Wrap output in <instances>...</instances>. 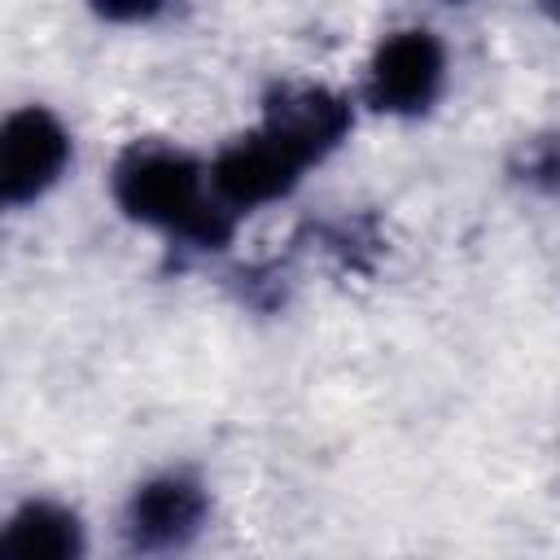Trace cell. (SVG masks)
<instances>
[{
    "label": "cell",
    "mask_w": 560,
    "mask_h": 560,
    "mask_svg": "<svg viewBox=\"0 0 560 560\" xmlns=\"http://www.w3.org/2000/svg\"><path fill=\"white\" fill-rule=\"evenodd\" d=\"M219 490L201 464L166 459L144 468L114 508L122 560H188L214 529Z\"/></svg>",
    "instance_id": "cell-3"
},
{
    "label": "cell",
    "mask_w": 560,
    "mask_h": 560,
    "mask_svg": "<svg viewBox=\"0 0 560 560\" xmlns=\"http://www.w3.org/2000/svg\"><path fill=\"white\" fill-rule=\"evenodd\" d=\"M254 122L267 127L315 175L354 140L363 118L346 83H328L315 74H276L258 92Z\"/></svg>",
    "instance_id": "cell-5"
},
{
    "label": "cell",
    "mask_w": 560,
    "mask_h": 560,
    "mask_svg": "<svg viewBox=\"0 0 560 560\" xmlns=\"http://www.w3.org/2000/svg\"><path fill=\"white\" fill-rule=\"evenodd\" d=\"M346 88L359 118L394 127L429 122L455 88L451 35L424 18H398L368 39Z\"/></svg>",
    "instance_id": "cell-2"
},
{
    "label": "cell",
    "mask_w": 560,
    "mask_h": 560,
    "mask_svg": "<svg viewBox=\"0 0 560 560\" xmlns=\"http://www.w3.org/2000/svg\"><path fill=\"white\" fill-rule=\"evenodd\" d=\"M206 175L219 210L236 228H245V219L254 214L289 206L311 179V171L254 118L206 149Z\"/></svg>",
    "instance_id": "cell-6"
},
{
    "label": "cell",
    "mask_w": 560,
    "mask_h": 560,
    "mask_svg": "<svg viewBox=\"0 0 560 560\" xmlns=\"http://www.w3.org/2000/svg\"><path fill=\"white\" fill-rule=\"evenodd\" d=\"M105 197L127 228L153 236L162 249L184 258H214L232 249L241 232L210 192L206 149L179 136H127L109 153Z\"/></svg>",
    "instance_id": "cell-1"
},
{
    "label": "cell",
    "mask_w": 560,
    "mask_h": 560,
    "mask_svg": "<svg viewBox=\"0 0 560 560\" xmlns=\"http://www.w3.org/2000/svg\"><path fill=\"white\" fill-rule=\"evenodd\" d=\"M79 166V131L52 101L0 109V228L52 201Z\"/></svg>",
    "instance_id": "cell-4"
},
{
    "label": "cell",
    "mask_w": 560,
    "mask_h": 560,
    "mask_svg": "<svg viewBox=\"0 0 560 560\" xmlns=\"http://www.w3.org/2000/svg\"><path fill=\"white\" fill-rule=\"evenodd\" d=\"M503 175L525 192V197H551L556 192V179H560V144H556V131L542 127V131H529L512 144L508 153V166Z\"/></svg>",
    "instance_id": "cell-8"
},
{
    "label": "cell",
    "mask_w": 560,
    "mask_h": 560,
    "mask_svg": "<svg viewBox=\"0 0 560 560\" xmlns=\"http://www.w3.org/2000/svg\"><path fill=\"white\" fill-rule=\"evenodd\" d=\"M92 18L101 26H118V31H153L171 18H179V9L166 0H118V4H92Z\"/></svg>",
    "instance_id": "cell-9"
},
{
    "label": "cell",
    "mask_w": 560,
    "mask_h": 560,
    "mask_svg": "<svg viewBox=\"0 0 560 560\" xmlns=\"http://www.w3.org/2000/svg\"><path fill=\"white\" fill-rule=\"evenodd\" d=\"M88 512L52 490H31L0 512V560H92Z\"/></svg>",
    "instance_id": "cell-7"
}]
</instances>
